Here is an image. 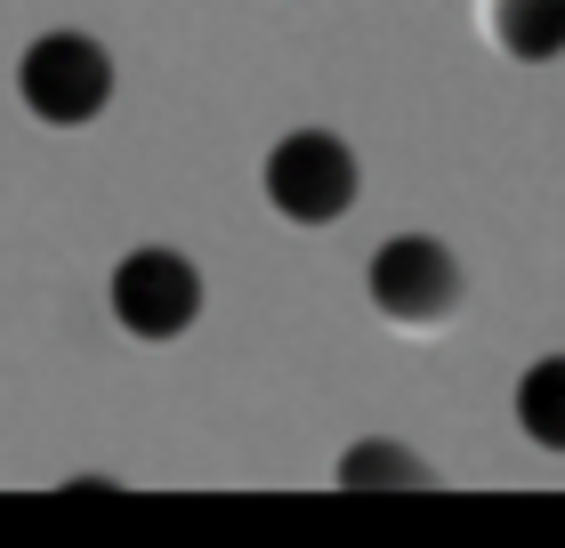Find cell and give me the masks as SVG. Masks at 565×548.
Returning <instances> with one entry per match:
<instances>
[{
    "instance_id": "cell-3",
    "label": "cell",
    "mask_w": 565,
    "mask_h": 548,
    "mask_svg": "<svg viewBox=\"0 0 565 548\" xmlns=\"http://www.w3.org/2000/svg\"><path fill=\"white\" fill-rule=\"evenodd\" d=\"M460 291H469V282H460V258L436 243V234H396L364 267V299L396 331H445L460 315Z\"/></svg>"
},
{
    "instance_id": "cell-5",
    "label": "cell",
    "mask_w": 565,
    "mask_h": 548,
    "mask_svg": "<svg viewBox=\"0 0 565 548\" xmlns=\"http://www.w3.org/2000/svg\"><path fill=\"white\" fill-rule=\"evenodd\" d=\"M484 24H493L501 57H518V65L565 57V0H484Z\"/></svg>"
},
{
    "instance_id": "cell-6",
    "label": "cell",
    "mask_w": 565,
    "mask_h": 548,
    "mask_svg": "<svg viewBox=\"0 0 565 548\" xmlns=\"http://www.w3.org/2000/svg\"><path fill=\"white\" fill-rule=\"evenodd\" d=\"M340 492H436V468L413 460L404 443L372 436V443H355V452H340Z\"/></svg>"
},
{
    "instance_id": "cell-2",
    "label": "cell",
    "mask_w": 565,
    "mask_h": 548,
    "mask_svg": "<svg viewBox=\"0 0 565 548\" xmlns=\"http://www.w3.org/2000/svg\"><path fill=\"white\" fill-rule=\"evenodd\" d=\"M267 202L291 226H331L355 211V194H364V170H355L348 138H331V129H291V138L267 146V170H259Z\"/></svg>"
},
{
    "instance_id": "cell-7",
    "label": "cell",
    "mask_w": 565,
    "mask_h": 548,
    "mask_svg": "<svg viewBox=\"0 0 565 548\" xmlns=\"http://www.w3.org/2000/svg\"><path fill=\"white\" fill-rule=\"evenodd\" d=\"M518 428L542 443V452H565V355L525 363V379H518Z\"/></svg>"
},
{
    "instance_id": "cell-1",
    "label": "cell",
    "mask_w": 565,
    "mask_h": 548,
    "mask_svg": "<svg viewBox=\"0 0 565 548\" xmlns=\"http://www.w3.org/2000/svg\"><path fill=\"white\" fill-rule=\"evenodd\" d=\"M17 97H24V114L49 121V129H89L97 114L114 106V57H106V41H89V33H41L17 57Z\"/></svg>"
},
{
    "instance_id": "cell-4",
    "label": "cell",
    "mask_w": 565,
    "mask_h": 548,
    "mask_svg": "<svg viewBox=\"0 0 565 548\" xmlns=\"http://www.w3.org/2000/svg\"><path fill=\"white\" fill-rule=\"evenodd\" d=\"M106 307H114V323L130 331V339H146V347H162V339H186L194 315H202V267H194L186 250L146 243V250H130V258L114 267Z\"/></svg>"
}]
</instances>
